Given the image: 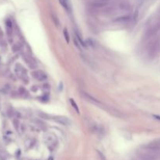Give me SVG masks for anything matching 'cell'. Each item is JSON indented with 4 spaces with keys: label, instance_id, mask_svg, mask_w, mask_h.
<instances>
[{
    "label": "cell",
    "instance_id": "7a4b0ae2",
    "mask_svg": "<svg viewBox=\"0 0 160 160\" xmlns=\"http://www.w3.org/2000/svg\"><path fill=\"white\" fill-rule=\"evenodd\" d=\"M54 120L60 124H63V125H70V120L69 119H67L66 117H63V116H57V117H55Z\"/></svg>",
    "mask_w": 160,
    "mask_h": 160
},
{
    "label": "cell",
    "instance_id": "8992f818",
    "mask_svg": "<svg viewBox=\"0 0 160 160\" xmlns=\"http://www.w3.org/2000/svg\"><path fill=\"white\" fill-rule=\"evenodd\" d=\"M70 104H71L72 107L76 110V112H77V113H79V109H78V107H77V103H76L72 98L70 99Z\"/></svg>",
    "mask_w": 160,
    "mask_h": 160
},
{
    "label": "cell",
    "instance_id": "6da1fadb",
    "mask_svg": "<svg viewBox=\"0 0 160 160\" xmlns=\"http://www.w3.org/2000/svg\"><path fill=\"white\" fill-rule=\"evenodd\" d=\"M32 76L35 79L39 81H43L47 79V75L42 70H36L32 73Z\"/></svg>",
    "mask_w": 160,
    "mask_h": 160
},
{
    "label": "cell",
    "instance_id": "5b68a950",
    "mask_svg": "<svg viewBox=\"0 0 160 160\" xmlns=\"http://www.w3.org/2000/svg\"><path fill=\"white\" fill-rule=\"evenodd\" d=\"M59 2L66 10H68V0H59Z\"/></svg>",
    "mask_w": 160,
    "mask_h": 160
},
{
    "label": "cell",
    "instance_id": "277c9868",
    "mask_svg": "<svg viewBox=\"0 0 160 160\" xmlns=\"http://www.w3.org/2000/svg\"><path fill=\"white\" fill-rule=\"evenodd\" d=\"M75 38L77 39L78 43L81 45V46H83V47L86 46V44L84 43V40L81 37V35H80V33L77 31H75Z\"/></svg>",
    "mask_w": 160,
    "mask_h": 160
},
{
    "label": "cell",
    "instance_id": "3957f363",
    "mask_svg": "<svg viewBox=\"0 0 160 160\" xmlns=\"http://www.w3.org/2000/svg\"><path fill=\"white\" fill-rule=\"evenodd\" d=\"M130 17L129 16H123V17L116 18L113 21L116 22V23H120V24H123V23H126V22L130 21Z\"/></svg>",
    "mask_w": 160,
    "mask_h": 160
},
{
    "label": "cell",
    "instance_id": "9c48e42d",
    "mask_svg": "<svg viewBox=\"0 0 160 160\" xmlns=\"http://www.w3.org/2000/svg\"><path fill=\"white\" fill-rule=\"evenodd\" d=\"M153 116H154V117H155V119H159V120H160V116H156V115H154Z\"/></svg>",
    "mask_w": 160,
    "mask_h": 160
},
{
    "label": "cell",
    "instance_id": "ba28073f",
    "mask_svg": "<svg viewBox=\"0 0 160 160\" xmlns=\"http://www.w3.org/2000/svg\"><path fill=\"white\" fill-rule=\"evenodd\" d=\"M52 20H53V21H54V23L58 26L59 25V21H58V19H57V17H55V16H52Z\"/></svg>",
    "mask_w": 160,
    "mask_h": 160
},
{
    "label": "cell",
    "instance_id": "52a82bcc",
    "mask_svg": "<svg viewBox=\"0 0 160 160\" xmlns=\"http://www.w3.org/2000/svg\"><path fill=\"white\" fill-rule=\"evenodd\" d=\"M63 35H64V37H65V39H66V42L69 43V42H70V37H69V34H68V32H67L66 29H64V30H63Z\"/></svg>",
    "mask_w": 160,
    "mask_h": 160
}]
</instances>
